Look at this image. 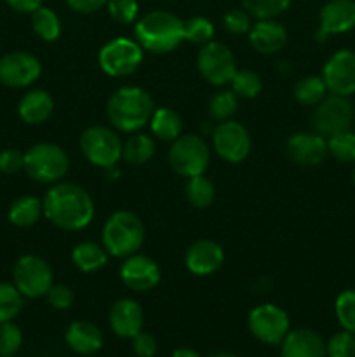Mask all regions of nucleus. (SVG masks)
I'll use <instances>...</instances> for the list:
<instances>
[{
    "mask_svg": "<svg viewBox=\"0 0 355 357\" xmlns=\"http://www.w3.org/2000/svg\"><path fill=\"white\" fill-rule=\"evenodd\" d=\"M150 128H152L153 136L162 142H174L181 136L183 122L173 108H157L150 119Z\"/></svg>",
    "mask_w": 355,
    "mask_h": 357,
    "instance_id": "bb28decb",
    "label": "nucleus"
},
{
    "mask_svg": "<svg viewBox=\"0 0 355 357\" xmlns=\"http://www.w3.org/2000/svg\"><path fill=\"white\" fill-rule=\"evenodd\" d=\"M70 159L56 143H37L24 153V171L40 183H58L68 173Z\"/></svg>",
    "mask_w": 355,
    "mask_h": 357,
    "instance_id": "39448f33",
    "label": "nucleus"
},
{
    "mask_svg": "<svg viewBox=\"0 0 355 357\" xmlns=\"http://www.w3.org/2000/svg\"><path fill=\"white\" fill-rule=\"evenodd\" d=\"M101 70L110 77H127L143 61V47L127 37H117L104 44L97 54Z\"/></svg>",
    "mask_w": 355,
    "mask_h": 357,
    "instance_id": "6e6552de",
    "label": "nucleus"
},
{
    "mask_svg": "<svg viewBox=\"0 0 355 357\" xmlns=\"http://www.w3.org/2000/svg\"><path fill=\"white\" fill-rule=\"evenodd\" d=\"M134 37L145 51L166 54L184 42V21L169 10H152L138 20Z\"/></svg>",
    "mask_w": 355,
    "mask_h": 357,
    "instance_id": "f03ea898",
    "label": "nucleus"
},
{
    "mask_svg": "<svg viewBox=\"0 0 355 357\" xmlns=\"http://www.w3.org/2000/svg\"><path fill=\"white\" fill-rule=\"evenodd\" d=\"M327 152L340 162H355V132L347 129L329 136Z\"/></svg>",
    "mask_w": 355,
    "mask_h": 357,
    "instance_id": "2f4dec72",
    "label": "nucleus"
},
{
    "mask_svg": "<svg viewBox=\"0 0 355 357\" xmlns=\"http://www.w3.org/2000/svg\"><path fill=\"white\" fill-rule=\"evenodd\" d=\"M281 345L282 357H327L326 342L320 335L306 328L289 331Z\"/></svg>",
    "mask_w": 355,
    "mask_h": 357,
    "instance_id": "4be33fe9",
    "label": "nucleus"
},
{
    "mask_svg": "<svg viewBox=\"0 0 355 357\" xmlns=\"http://www.w3.org/2000/svg\"><path fill=\"white\" fill-rule=\"evenodd\" d=\"M153 100L145 89L124 86L115 91L106 105L108 121L122 132H136L145 128L152 119Z\"/></svg>",
    "mask_w": 355,
    "mask_h": 357,
    "instance_id": "7ed1b4c3",
    "label": "nucleus"
},
{
    "mask_svg": "<svg viewBox=\"0 0 355 357\" xmlns=\"http://www.w3.org/2000/svg\"><path fill=\"white\" fill-rule=\"evenodd\" d=\"M47 302L49 305L54 307L58 310L70 309L73 303V291L68 288V286L63 284H52L51 289L47 291Z\"/></svg>",
    "mask_w": 355,
    "mask_h": 357,
    "instance_id": "37998d69",
    "label": "nucleus"
},
{
    "mask_svg": "<svg viewBox=\"0 0 355 357\" xmlns=\"http://www.w3.org/2000/svg\"><path fill=\"white\" fill-rule=\"evenodd\" d=\"M65 342L75 354L90 356L103 347V333L89 321H75L66 330Z\"/></svg>",
    "mask_w": 355,
    "mask_h": 357,
    "instance_id": "5701e85b",
    "label": "nucleus"
},
{
    "mask_svg": "<svg viewBox=\"0 0 355 357\" xmlns=\"http://www.w3.org/2000/svg\"><path fill=\"white\" fill-rule=\"evenodd\" d=\"M23 309V295L14 284L0 282V324L13 321Z\"/></svg>",
    "mask_w": 355,
    "mask_h": 357,
    "instance_id": "72a5a7b5",
    "label": "nucleus"
},
{
    "mask_svg": "<svg viewBox=\"0 0 355 357\" xmlns=\"http://www.w3.org/2000/svg\"><path fill=\"white\" fill-rule=\"evenodd\" d=\"M225 261V253L218 243L209 239L195 241L184 253V265L195 275H211Z\"/></svg>",
    "mask_w": 355,
    "mask_h": 357,
    "instance_id": "6ab92c4d",
    "label": "nucleus"
},
{
    "mask_svg": "<svg viewBox=\"0 0 355 357\" xmlns=\"http://www.w3.org/2000/svg\"><path fill=\"white\" fill-rule=\"evenodd\" d=\"M209 357H237V356L226 354V352H216V354H212V356H209Z\"/></svg>",
    "mask_w": 355,
    "mask_h": 357,
    "instance_id": "8fccbe9b",
    "label": "nucleus"
},
{
    "mask_svg": "<svg viewBox=\"0 0 355 357\" xmlns=\"http://www.w3.org/2000/svg\"><path fill=\"white\" fill-rule=\"evenodd\" d=\"M249 42L261 54H275L287 44V30L274 20H258L249 30Z\"/></svg>",
    "mask_w": 355,
    "mask_h": 357,
    "instance_id": "412c9836",
    "label": "nucleus"
},
{
    "mask_svg": "<svg viewBox=\"0 0 355 357\" xmlns=\"http://www.w3.org/2000/svg\"><path fill=\"white\" fill-rule=\"evenodd\" d=\"M106 7L111 20L120 24L134 23L139 13L138 0H108Z\"/></svg>",
    "mask_w": 355,
    "mask_h": 357,
    "instance_id": "a19ab883",
    "label": "nucleus"
},
{
    "mask_svg": "<svg viewBox=\"0 0 355 357\" xmlns=\"http://www.w3.org/2000/svg\"><path fill=\"white\" fill-rule=\"evenodd\" d=\"M211 160L209 146L200 136L184 135L174 139L169 150V164L180 176L194 178L204 174Z\"/></svg>",
    "mask_w": 355,
    "mask_h": 357,
    "instance_id": "0eeeda50",
    "label": "nucleus"
},
{
    "mask_svg": "<svg viewBox=\"0 0 355 357\" xmlns=\"http://www.w3.org/2000/svg\"><path fill=\"white\" fill-rule=\"evenodd\" d=\"M173 357H200V354L198 352H195L194 349H176V351L173 352Z\"/></svg>",
    "mask_w": 355,
    "mask_h": 357,
    "instance_id": "09e8293b",
    "label": "nucleus"
},
{
    "mask_svg": "<svg viewBox=\"0 0 355 357\" xmlns=\"http://www.w3.org/2000/svg\"><path fill=\"white\" fill-rule=\"evenodd\" d=\"M14 286L28 298L45 296L52 286V268L37 255H24L16 261L13 271Z\"/></svg>",
    "mask_w": 355,
    "mask_h": 357,
    "instance_id": "1a4fd4ad",
    "label": "nucleus"
},
{
    "mask_svg": "<svg viewBox=\"0 0 355 357\" xmlns=\"http://www.w3.org/2000/svg\"><path fill=\"white\" fill-rule=\"evenodd\" d=\"M31 26L35 33L45 42L58 40L61 35V20L54 10L44 6L31 13Z\"/></svg>",
    "mask_w": 355,
    "mask_h": 357,
    "instance_id": "c85d7f7f",
    "label": "nucleus"
},
{
    "mask_svg": "<svg viewBox=\"0 0 355 357\" xmlns=\"http://www.w3.org/2000/svg\"><path fill=\"white\" fill-rule=\"evenodd\" d=\"M237 107H239V101L233 91H219L209 101V115L218 122L228 121L237 112Z\"/></svg>",
    "mask_w": 355,
    "mask_h": 357,
    "instance_id": "f704fd0d",
    "label": "nucleus"
},
{
    "mask_svg": "<svg viewBox=\"0 0 355 357\" xmlns=\"http://www.w3.org/2000/svg\"><path fill=\"white\" fill-rule=\"evenodd\" d=\"M54 110V101L47 91L35 89L24 94L17 105V114H19L21 121L26 122L30 126L42 124L47 121Z\"/></svg>",
    "mask_w": 355,
    "mask_h": 357,
    "instance_id": "b1692460",
    "label": "nucleus"
},
{
    "mask_svg": "<svg viewBox=\"0 0 355 357\" xmlns=\"http://www.w3.org/2000/svg\"><path fill=\"white\" fill-rule=\"evenodd\" d=\"M66 3H68L75 13L93 14L96 13V10L103 9L108 3V0H66Z\"/></svg>",
    "mask_w": 355,
    "mask_h": 357,
    "instance_id": "49530a36",
    "label": "nucleus"
},
{
    "mask_svg": "<svg viewBox=\"0 0 355 357\" xmlns=\"http://www.w3.org/2000/svg\"><path fill=\"white\" fill-rule=\"evenodd\" d=\"M184 194H187L188 202H190L191 206H195V208L198 209H204L212 204L216 190L211 180H207L204 174H198V176L188 178Z\"/></svg>",
    "mask_w": 355,
    "mask_h": 357,
    "instance_id": "7c9ffc66",
    "label": "nucleus"
},
{
    "mask_svg": "<svg viewBox=\"0 0 355 357\" xmlns=\"http://www.w3.org/2000/svg\"><path fill=\"white\" fill-rule=\"evenodd\" d=\"M7 6L16 13H33L44 3V0H6Z\"/></svg>",
    "mask_w": 355,
    "mask_h": 357,
    "instance_id": "de8ad7c7",
    "label": "nucleus"
},
{
    "mask_svg": "<svg viewBox=\"0 0 355 357\" xmlns=\"http://www.w3.org/2000/svg\"><path fill=\"white\" fill-rule=\"evenodd\" d=\"M122 142L106 126H90L80 136V150L90 164L103 169L117 166L122 157Z\"/></svg>",
    "mask_w": 355,
    "mask_h": 357,
    "instance_id": "423d86ee",
    "label": "nucleus"
},
{
    "mask_svg": "<svg viewBox=\"0 0 355 357\" xmlns=\"http://www.w3.org/2000/svg\"><path fill=\"white\" fill-rule=\"evenodd\" d=\"M212 145L216 153L230 164H239L249 155L251 135L240 122L223 121L212 129Z\"/></svg>",
    "mask_w": 355,
    "mask_h": 357,
    "instance_id": "ddd939ff",
    "label": "nucleus"
},
{
    "mask_svg": "<svg viewBox=\"0 0 355 357\" xmlns=\"http://www.w3.org/2000/svg\"><path fill=\"white\" fill-rule=\"evenodd\" d=\"M24 169V155L14 149L0 152V171L6 174H14Z\"/></svg>",
    "mask_w": 355,
    "mask_h": 357,
    "instance_id": "a18cd8bd",
    "label": "nucleus"
},
{
    "mask_svg": "<svg viewBox=\"0 0 355 357\" xmlns=\"http://www.w3.org/2000/svg\"><path fill=\"white\" fill-rule=\"evenodd\" d=\"M197 66L200 75L212 86H225L232 82L237 73V61L233 52L221 42H207L197 54Z\"/></svg>",
    "mask_w": 355,
    "mask_h": 357,
    "instance_id": "9b49d317",
    "label": "nucleus"
},
{
    "mask_svg": "<svg viewBox=\"0 0 355 357\" xmlns=\"http://www.w3.org/2000/svg\"><path fill=\"white\" fill-rule=\"evenodd\" d=\"M42 65L37 56L26 51H14L0 58V82L7 87H26L40 77Z\"/></svg>",
    "mask_w": 355,
    "mask_h": 357,
    "instance_id": "2eb2a0df",
    "label": "nucleus"
},
{
    "mask_svg": "<svg viewBox=\"0 0 355 357\" xmlns=\"http://www.w3.org/2000/svg\"><path fill=\"white\" fill-rule=\"evenodd\" d=\"M247 326L256 340L267 345H278L289 333V316L284 309L274 303H263L251 310Z\"/></svg>",
    "mask_w": 355,
    "mask_h": 357,
    "instance_id": "9d476101",
    "label": "nucleus"
},
{
    "mask_svg": "<svg viewBox=\"0 0 355 357\" xmlns=\"http://www.w3.org/2000/svg\"><path fill=\"white\" fill-rule=\"evenodd\" d=\"M23 344V333L13 321L0 324V357H13Z\"/></svg>",
    "mask_w": 355,
    "mask_h": 357,
    "instance_id": "58836bf2",
    "label": "nucleus"
},
{
    "mask_svg": "<svg viewBox=\"0 0 355 357\" xmlns=\"http://www.w3.org/2000/svg\"><path fill=\"white\" fill-rule=\"evenodd\" d=\"M327 357H355V335L343 330L334 333L326 344Z\"/></svg>",
    "mask_w": 355,
    "mask_h": 357,
    "instance_id": "ea45409f",
    "label": "nucleus"
},
{
    "mask_svg": "<svg viewBox=\"0 0 355 357\" xmlns=\"http://www.w3.org/2000/svg\"><path fill=\"white\" fill-rule=\"evenodd\" d=\"M44 215L56 227L70 232L82 230L93 222L94 201L82 187L70 181H58L42 199Z\"/></svg>",
    "mask_w": 355,
    "mask_h": 357,
    "instance_id": "f257e3e1",
    "label": "nucleus"
},
{
    "mask_svg": "<svg viewBox=\"0 0 355 357\" xmlns=\"http://www.w3.org/2000/svg\"><path fill=\"white\" fill-rule=\"evenodd\" d=\"M352 180H354V183H355V166H354V171H352Z\"/></svg>",
    "mask_w": 355,
    "mask_h": 357,
    "instance_id": "3c124183",
    "label": "nucleus"
},
{
    "mask_svg": "<svg viewBox=\"0 0 355 357\" xmlns=\"http://www.w3.org/2000/svg\"><path fill=\"white\" fill-rule=\"evenodd\" d=\"M334 312L341 328L355 335V289H345L338 295Z\"/></svg>",
    "mask_w": 355,
    "mask_h": 357,
    "instance_id": "c9c22d12",
    "label": "nucleus"
},
{
    "mask_svg": "<svg viewBox=\"0 0 355 357\" xmlns=\"http://www.w3.org/2000/svg\"><path fill=\"white\" fill-rule=\"evenodd\" d=\"M132 340V351L138 357H153L157 354V340L153 335L145 333V331H139L136 337L131 338Z\"/></svg>",
    "mask_w": 355,
    "mask_h": 357,
    "instance_id": "c03bdc74",
    "label": "nucleus"
},
{
    "mask_svg": "<svg viewBox=\"0 0 355 357\" xmlns=\"http://www.w3.org/2000/svg\"><path fill=\"white\" fill-rule=\"evenodd\" d=\"M120 279L132 291H150L160 282V267L150 257L138 253L131 255L122 264Z\"/></svg>",
    "mask_w": 355,
    "mask_h": 357,
    "instance_id": "f3484780",
    "label": "nucleus"
},
{
    "mask_svg": "<svg viewBox=\"0 0 355 357\" xmlns=\"http://www.w3.org/2000/svg\"><path fill=\"white\" fill-rule=\"evenodd\" d=\"M232 87L237 96L256 98L263 84H261V77L253 70H237L232 79Z\"/></svg>",
    "mask_w": 355,
    "mask_h": 357,
    "instance_id": "4c0bfd02",
    "label": "nucleus"
},
{
    "mask_svg": "<svg viewBox=\"0 0 355 357\" xmlns=\"http://www.w3.org/2000/svg\"><path fill=\"white\" fill-rule=\"evenodd\" d=\"M223 26L228 33L232 35H244L249 33L251 26V14L246 9H230L226 10L225 16H223Z\"/></svg>",
    "mask_w": 355,
    "mask_h": 357,
    "instance_id": "79ce46f5",
    "label": "nucleus"
},
{
    "mask_svg": "<svg viewBox=\"0 0 355 357\" xmlns=\"http://www.w3.org/2000/svg\"><path fill=\"white\" fill-rule=\"evenodd\" d=\"M352 122H354V107L348 98L338 96V94L324 98L312 115L315 132L327 138L350 129Z\"/></svg>",
    "mask_w": 355,
    "mask_h": 357,
    "instance_id": "f8f14e48",
    "label": "nucleus"
},
{
    "mask_svg": "<svg viewBox=\"0 0 355 357\" xmlns=\"http://www.w3.org/2000/svg\"><path fill=\"white\" fill-rule=\"evenodd\" d=\"M322 79L331 94L345 98L355 94V52L350 49L334 52L324 65Z\"/></svg>",
    "mask_w": 355,
    "mask_h": 357,
    "instance_id": "4468645a",
    "label": "nucleus"
},
{
    "mask_svg": "<svg viewBox=\"0 0 355 357\" xmlns=\"http://www.w3.org/2000/svg\"><path fill=\"white\" fill-rule=\"evenodd\" d=\"M42 215H44V204L40 199L33 197V195L17 197L9 208V222L21 229L35 225Z\"/></svg>",
    "mask_w": 355,
    "mask_h": 357,
    "instance_id": "a878e982",
    "label": "nucleus"
},
{
    "mask_svg": "<svg viewBox=\"0 0 355 357\" xmlns=\"http://www.w3.org/2000/svg\"><path fill=\"white\" fill-rule=\"evenodd\" d=\"M145 243V225L132 211H115L103 225V246L108 255L127 258Z\"/></svg>",
    "mask_w": 355,
    "mask_h": 357,
    "instance_id": "20e7f679",
    "label": "nucleus"
},
{
    "mask_svg": "<svg viewBox=\"0 0 355 357\" xmlns=\"http://www.w3.org/2000/svg\"><path fill=\"white\" fill-rule=\"evenodd\" d=\"M153 153H155V142L143 132L132 135L122 146V157L132 166H143L152 159Z\"/></svg>",
    "mask_w": 355,
    "mask_h": 357,
    "instance_id": "cd10ccee",
    "label": "nucleus"
},
{
    "mask_svg": "<svg viewBox=\"0 0 355 357\" xmlns=\"http://www.w3.org/2000/svg\"><path fill=\"white\" fill-rule=\"evenodd\" d=\"M292 0H242V7L256 20H274L289 9Z\"/></svg>",
    "mask_w": 355,
    "mask_h": 357,
    "instance_id": "473e14b6",
    "label": "nucleus"
},
{
    "mask_svg": "<svg viewBox=\"0 0 355 357\" xmlns=\"http://www.w3.org/2000/svg\"><path fill=\"white\" fill-rule=\"evenodd\" d=\"M285 152L292 162L303 167H313L327 157V139L319 132H296L285 143Z\"/></svg>",
    "mask_w": 355,
    "mask_h": 357,
    "instance_id": "a211bd4d",
    "label": "nucleus"
},
{
    "mask_svg": "<svg viewBox=\"0 0 355 357\" xmlns=\"http://www.w3.org/2000/svg\"><path fill=\"white\" fill-rule=\"evenodd\" d=\"M292 94H294L298 103L306 105V107H312V105H319L320 101L326 98L327 87L322 77L308 75V77H303V79H299L298 82H296L294 89H292Z\"/></svg>",
    "mask_w": 355,
    "mask_h": 357,
    "instance_id": "c756f323",
    "label": "nucleus"
},
{
    "mask_svg": "<svg viewBox=\"0 0 355 357\" xmlns=\"http://www.w3.org/2000/svg\"><path fill=\"white\" fill-rule=\"evenodd\" d=\"M355 28V0H329L319 14V31L315 38L326 40L329 35L347 33Z\"/></svg>",
    "mask_w": 355,
    "mask_h": 357,
    "instance_id": "dca6fc26",
    "label": "nucleus"
},
{
    "mask_svg": "<svg viewBox=\"0 0 355 357\" xmlns=\"http://www.w3.org/2000/svg\"><path fill=\"white\" fill-rule=\"evenodd\" d=\"M214 37V24L204 16H195L184 23V40L204 45Z\"/></svg>",
    "mask_w": 355,
    "mask_h": 357,
    "instance_id": "e433bc0d",
    "label": "nucleus"
},
{
    "mask_svg": "<svg viewBox=\"0 0 355 357\" xmlns=\"http://www.w3.org/2000/svg\"><path fill=\"white\" fill-rule=\"evenodd\" d=\"M72 261L79 271L89 274V272H96L106 265L108 251L104 250V246L86 241L73 248Z\"/></svg>",
    "mask_w": 355,
    "mask_h": 357,
    "instance_id": "393cba45",
    "label": "nucleus"
},
{
    "mask_svg": "<svg viewBox=\"0 0 355 357\" xmlns=\"http://www.w3.org/2000/svg\"><path fill=\"white\" fill-rule=\"evenodd\" d=\"M143 309L136 300L120 298L111 305L108 323L111 331L120 338H132L143 331Z\"/></svg>",
    "mask_w": 355,
    "mask_h": 357,
    "instance_id": "aec40b11",
    "label": "nucleus"
}]
</instances>
